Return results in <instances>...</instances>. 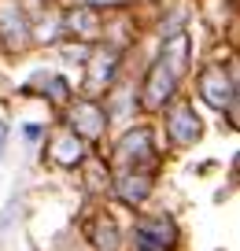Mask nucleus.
<instances>
[{"mask_svg": "<svg viewBox=\"0 0 240 251\" xmlns=\"http://www.w3.org/2000/svg\"><path fill=\"white\" fill-rule=\"evenodd\" d=\"M178 248V226L166 214L137 218L133 226V251H174Z\"/></svg>", "mask_w": 240, "mask_h": 251, "instance_id": "obj_1", "label": "nucleus"}, {"mask_svg": "<svg viewBox=\"0 0 240 251\" xmlns=\"http://www.w3.org/2000/svg\"><path fill=\"white\" fill-rule=\"evenodd\" d=\"M200 96L222 115H237V74H225V67H207L200 74Z\"/></svg>", "mask_w": 240, "mask_h": 251, "instance_id": "obj_2", "label": "nucleus"}, {"mask_svg": "<svg viewBox=\"0 0 240 251\" xmlns=\"http://www.w3.org/2000/svg\"><path fill=\"white\" fill-rule=\"evenodd\" d=\"M152 159H155L152 133H148V129H133V133L115 148V170L118 174H126V170H148Z\"/></svg>", "mask_w": 240, "mask_h": 251, "instance_id": "obj_3", "label": "nucleus"}, {"mask_svg": "<svg viewBox=\"0 0 240 251\" xmlns=\"http://www.w3.org/2000/svg\"><path fill=\"white\" fill-rule=\"evenodd\" d=\"M174 89H178V74H174L163 59H155L152 71H148V78H144V107H152V111L166 107V100L174 96Z\"/></svg>", "mask_w": 240, "mask_h": 251, "instance_id": "obj_4", "label": "nucleus"}, {"mask_svg": "<svg viewBox=\"0 0 240 251\" xmlns=\"http://www.w3.org/2000/svg\"><path fill=\"white\" fill-rule=\"evenodd\" d=\"M166 133H170L174 144H196V137H200V118H196V111L188 107V103H178V107L166 115Z\"/></svg>", "mask_w": 240, "mask_h": 251, "instance_id": "obj_5", "label": "nucleus"}, {"mask_svg": "<svg viewBox=\"0 0 240 251\" xmlns=\"http://www.w3.org/2000/svg\"><path fill=\"white\" fill-rule=\"evenodd\" d=\"M155 177L148 170H126V174H115V192L122 196V203L137 207L148 200V192H152Z\"/></svg>", "mask_w": 240, "mask_h": 251, "instance_id": "obj_6", "label": "nucleus"}, {"mask_svg": "<svg viewBox=\"0 0 240 251\" xmlns=\"http://www.w3.org/2000/svg\"><path fill=\"white\" fill-rule=\"evenodd\" d=\"M0 37H4L8 48L30 45V26H26V15L19 11V4H4L0 8Z\"/></svg>", "mask_w": 240, "mask_h": 251, "instance_id": "obj_7", "label": "nucleus"}, {"mask_svg": "<svg viewBox=\"0 0 240 251\" xmlns=\"http://www.w3.org/2000/svg\"><path fill=\"white\" fill-rule=\"evenodd\" d=\"M115 71H118V55H115V52H96V55H89L85 93H89V96L104 93V89L111 85V78H115Z\"/></svg>", "mask_w": 240, "mask_h": 251, "instance_id": "obj_8", "label": "nucleus"}, {"mask_svg": "<svg viewBox=\"0 0 240 251\" xmlns=\"http://www.w3.org/2000/svg\"><path fill=\"white\" fill-rule=\"evenodd\" d=\"M70 126H74L78 137H89V141H96V137L104 133V126H107V115H104L96 103H81V107L70 111Z\"/></svg>", "mask_w": 240, "mask_h": 251, "instance_id": "obj_9", "label": "nucleus"}, {"mask_svg": "<svg viewBox=\"0 0 240 251\" xmlns=\"http://www.w3.org/2000/svg\"><path fill=\"white\" fill-rule=\"evenodd\" d=\"M63 26H67V33H74V37H81V41H93L96 33H100V19H96L93 8H74V11H67Z\"/></svg>", "mask_w": 240, "mask_h": 251, "instance_id": "obj_10", "label": "nucleus"}, {"mask_svg": "<svg viewBox=\"0 0 240 251\" xmlns=\"http://www.w3.org/2000/svg\"><path fill=\"white\" fill-rule=\"evenodd\" d=\"M159 59H163L166 67L181 78V74L188 71V37H185V33H174V37L166 41V48H163V55H159Z\"/></svg>", "mask_w": 240, "mask_h": 251, "instance_id": "obj_11", "label": "nucleus"}, {"mask_svg": "<svg viewBox=\"0 0 240 251\" xmlns=\"http://www.w3.org/2000/svg\"><path fill=\"white\" fill-rule=\"evenodd\" d=\"M81 151H85V148H81V137H78V133H63L59 141L52 144V159L59 166H74L78 159H81Z\"/></svg>", "mask_w": 240, "mask_h": 251, "instance_id": "obj_12", "label": "nucleus"}, {"mask_svg": "<svg viewBox=\"0 0 240 251\" xmlns=\"http://www.w3.org/2000/svg\"><path fill=\"white\" fill-rule=\"evenodd\" d=\"M45 81V93L52 96V100H67V81L59 78V74H48V78H41Z\"/></svg>", "mask_w": 240, "mask_h": 251, "instance_id": "obj_13", "label": "nucleus"}, {"mask_svg": "<svg viewBox=\"0 0 240 251\" xmlns=\"http://www.w3.org/2000/svg\"><path fill=\"white\" fill-rule=\"evenodd\" d=\"M63 55H67L70 63H78V59H85V45H78V48H63Z\"/></svg>", "mask_w": 240, "mask_h": 251, "instance_id": "obj_14", "label": "nucleus"}, {"mask_svg": "<svg viewBox=\"0 0 240 251\" xmlns=\"http://www.w3.org/2000/svg\"><path fill=\"white\" fill-rule=\"evenodd\" d=\"M8 133H11V129H8V122H0V155H4V144H8Z\"/></svg>", "mask_w": 240, "mask_h": 251, "instance_id": "obj_15", "label": "nucleus"}, {"mask_svg": "<svg viewBox=\"0 0 240 251\" xmlns=\"http://www.w3.org/2000/svg\"><path fill=\"white\" fill-rule=\"evenodd\" d=\"M96 4H122V0H96Z\"/></svg>", "mask_w": 240, "mask_h": 251, "instance_id": "obj_16", "label": "nucleus"}]
</instances>
